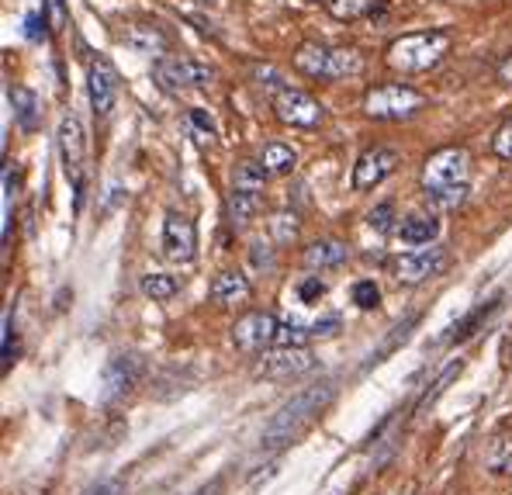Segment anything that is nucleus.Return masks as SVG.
Here are the masks:
<instances>
[{"mask_svg":"<svg viewBox=\"0 0 512 495\" xmlns=\"http://www.w3.org/2000/svg\"><path fill=\"white\" fill-rule=\"evenodd\" d=\"M499 302H502V295H495L492 302L474 305V309H471L468 315H464L461 322H454V326L447 329V336H443V343H464V340H471V336L481 329V322H488L495 312H499Z\"/></svg>","mask_w":512,"mask_h":495,"instance_id":"17","label":"nucleus"},{"mask_svg":"<svg viewBox=\"0 0 512 495\" xmlns=\"http://www.w3.org/2000/svg\"><path fill=\"white\" fill-rule=\"evenodd\" d=\"M194 495H225V482L222 478H215V482H208V485H201Z\"/></svg>","mask_w":512,"mask_h":495,"instance_id":"42","label":"nucleus"},{"mask_svg":"<svg viewBox=\"0 0 512 495\" xmlns=\"http://www.w3.org/2000/svg\"><path fill=\"white\" fill-rule=\"evenodd\" d=\"M208 295H212L215 305H243V302H250V295H253L250 277H243L239 270H222L212 281Z\"/></svg>","mask_w":512,"mask_h":495,"instance_id":"16","label":"nucleus"},{"mask_svg":"<svg viewBox=\"0 0 512 495\" xmlns=\"http://www.w3.org/2000/svg\"><path fill=\"white\" fill-rule=\"evenodd\" d=\"M14 354H18V347H14V329H11V315H4V371L14 364Z\"/></svg>","mask_w":512,"mask_h":495,"instance_id":"37","label":"nucleus"},{"mask_svg":"<svg viewBox=\"0 0 512 495\" xmlns=\"http://www.w3.org/2000/svg\"><path fill=\"white\" fill-rule=\"evenodd\" d=\"M416 322H419V315H409V319H405L402 326H395V329H391V336H388V340L381 343V350H378V354H371V360H367V367L381 364V360L388 357L391 350L398 347V343H405V340H409V333H412V329H416Z\"/></svg>","mask_w":512,"mask_h":495,"instance_id":"28","label":"nucleus"},{"mask_svg":"<svg viewBox=\"0 0 512 495\" xmlns=\"http://www.w3.org/2000/svg\"><path fill=\"white\" fill-rule=\"evenodd\" d=\"M346 260V246L340 239H315V243L305 246L301 253V264L308 270H329V267H340Z\"/></svg>","mask_w":512,"mask_h":495,"instance_id":"18","label":"nucleus"},{"mask_svg":"<svg viewBox=\"0 0 512 495\" xmlns=\"http://www.w3.org/2000/svg\"><path fill=\"white\" fill-rule=\"evenodd\" d=\"M447 267V250L440 246H429V250H416V253H402V257L391 264V274H395L398 284H423L429 277H436Z\"/></svg>","mask_w":512,"mask_h":495,"instance_id":"12","label":"nucleus"},{"mask_svg":"<svg viewBox=\"0 0 512 495\" xmlns=\"http://www.w3.org/2000/svg\"><path fill=\"white\" fill-rule=\"evenodd\" d=\"M87 94H90L94 115L108 118L118 101V73L108 59H94V63L87 66Z\"/></svg>","mask_w":512,"mask_h":495,"instance_id":"14","label":"nucleus"},{"mask_svg":"<svg viewBox=\"0 0 512 495\" xmlns=\"http://www.w3.org/2000/svg\"><path fill=\"white\" fill-rule=\"evenodd\" d=\"M461 371H464V364H461V360H454V364H450L447 371H443L440 378H436L433 385H429L426 392H423V399H419V405H416V416H426V409H433L436 399H440V395L447 392L450 385H454V378H457Z\"/></svg>","mask_w":512,"mask_h":495,"instance_id":"26","label":"nucleus"},{"mask_svg":"<svg viewBox=\"0 0 512 495\" xmlns=\"http://www.w3.org/2000/svg\"><path fill=\"white\" fill-rule=\"evenodd\" d=\"M381 0H326V11L333 14L336 21H360L367 18V14H374V7H378Z\"/></svg>","mask_w":512,"mask_h":495,"instance_id":"25","label":"nucleus"},{"mask_svg":"<svg viewBox=\"0 0 512 495\" xmlns=\"http://www.w3.org/2000/svg\"><path fill=\"white\" fill-rule=\"evenodd\" d=\"M488 468L495 475H512V430H502L488 444Z\"/></svg>","mask_w":512,"mask_h":495,"instance_id":"24","label":"nucleus"},{"mask_svg":"<svg viewBox=\"0 0 512 495\" xmlns=\"http://www.w3.org/2000/svg\"><path fill=\"white\" fill-rule=\"evenodd\" d=\"M298 73L312 80H346L364 73V56L350 45H326V42H301L291 56Z\"/></svg>","mask_w":512,"mask_h":495,"instance_id":"4","label":"nucleus"},{"mask_svg":"<svg viewBox=\"0 0 512 495\" xmlns=\"http://www.w3.org/2000/svg\"><path fill=\"white\" fill-rule=\"evenodd\" d=\"M270 104H274L277 122L295 125V129H319V125L326 122V108H322L312 94H305V90L284 87V90H277Z\"/></svg>","mask_w":512,"mask_h":495,"instance_id":"8","label":"nucleus"},{"mask_svg":"<svg viewBox=\"0 0 512 495\" xmlns=\"http://www.w3.org/2000/svg\"><path fill=\"white\" fill-rule=\"evenodd\" d=\"M187 118H191V125H194V129H198V132H201V142H215V139H218L215 118L208 115L205 108H191V115H187Z\"/></svg>","mask_w":512,"mask_h":495,"instance_id":"33","label":"nucleus"},{"mask_svg":"<svg viewBox=\"0 0 512 495\" xmlns=\"http://www.w3.org/2000/svg\"><path fill=\"white\" fill-rule=\"evenodd\" d=\"M87 495H122V482H108V485H101L97 492H87Z\"/></svg>","mask_w":512,"mask_h":495,"instance_id":"43","label":"nucleus"},{"mask_svg":"<svg viewBox=\"0 0 512 495\" xmlns=\"http://www.w3.org/2000/svg\"><path fill=\"white\" fill-rule=\"evenodd\" d=\"M492 149H495V156H499V160H512V118H506V122H502V129L495 132Z\"/></svg>","mask_w":512,"mask_h":495,"instance_id":"35","label":"nucleus"},{"mask_svg":"<svg viewBox=\"0 0 512 495\" xmlns=\"http://www.w3.org/2000/svg\"><path fill=\"white\" fill-rule=\"evenodd\" d=\"M125 42L132 45L135 52H142V56H163V52H167V39L149 25H135L132 32L125 35Z\"/></svg>","mask_w":512,"mask_h":495,"instance_id":"23","label":"nucleus"},{"mask_svg":"<svg viewBox=\"0 0 512 495\" xmlns=\"http://www.w3.org/2000/svg\"><path fill=\"white\" fill-rule=\"evenodd\" d=\"M426 97L409 84H378L364 94V115L374 122H402L423 111Z\"/></svg>","mask_w":512,"mask_h":495,"instance_id":"5","label":"nucleus"},{"mask_svg":"<svg viewBox=\"0 0 512 495\" xmlns=\"http://www.w3.org/2000/svg\"><path fill=\"white\" fill-rule=\"evenodd\" d=\"M260 194H263V191H253V187L232 184V191H229V219H232V225H236V229L250 225L253 215L260 212V205H263Z\"/></svg>","mask_w":512,"mask_h":495,"instance_id":"19","label":"nucleus"},{"mask_svg":"<svg viewBox=\"0 0 512 495\" xmlns=\"http://www.w3.org/2000/svg\"><path fill=\"white\" fill-rule=\"evenodd\" d=\"M7 97H11L14 118H18L21 129H25V132H35V129H39V122H42L39 97H35L28 87H11V90H7Z\"/></svg>","mask_w":512,"mask_h":495,"instance_id":"20","label":"nucleus"},{"mask_svg":"<svg viewBox=\"0 0 512 495\" xmlns=\"http://www.w3.org/2000/svg\"><path fill=\"white\" fill-rule=\"evenodd\" d=\"M277 326L281 322L270 312H246L243 319L232 326V343L243 354H263L267 347H277Z\"/></svg>","mask_w":512,"mask_h":495,"instance_id":"9","label":"nucleus"},{"mask_svg":"<svg viewBox=\"0 0 512 495\" xmlns=\"http://www.w3.org/2000/svg\"><path fill=\"white\" fill-rule=\"evenodd\" d=\"M388 222H391V205H381L378 212H371V225H374V229H388Z\"/></svg>","mask_w":512,"mask_h":495,"instance_id":"40","label":"nucleus"},{"mask_svg":"<svg viewBox=\"0 0 512 495\" xmlns=\"http://www.w3.org/2000/svg\"><path fill=\"white\" fill-rule=\"evenodd\" d=\"M312 340V329L295 326V322H281L277 326V347H305Z\"/></svg>","mask_w":512,"mask_h":495,"instance_id":"29","label":"nucleus"},{"mask_svg":"<svg viewBox=\"0 0 512 495\" xmlns=\"http://www.w3.org/2000/svg\"><path fill=\"white\" fill-rule=\"evenodd\" d=\"M270 232H274V239L277 243H291V239L298 236V215H291V212H277L274 219H270Z\"/></svg>","mask_w":512,"mask_h":495,"instance_id":"30","label":"nucleus"},{"mask_svg":"<svg viewBox=\"0 0 512 495\" xmlns=\"http://www.w3.org/2000/svg\"><path fill=\"white\" fill-rule=\"evenodd\" d=\"M142 295L153 298V302H167L177 295V277L170 274H146L142 277Z\"/></svg>","mask_w":512,"mask_h":495,"instance_id":"27","label":"nucleus"},{"mask_svg":"<svg viewBox=\"0 0 512 495\" xmlns=\"http://www.w3.org/2000/svg\"><path fill=\"white\" fill-rule=\"evenodd\" d=\"M378 302H381V291L374 281L353 284V305H357V309H378Z\"/></svg>","mask_w":512,"mask_h":495,"instance_id":"31","label":"nucleus"},{"mask_svg":"<svg viewBox=\"0 0 512 495\" xmlns=\"http://www.w3.org/2000/svg\"><path fill=\"white\" fill-rule=\"evenodd\" d=\"M495 77H499V84L512 87V56L502 59V63H499V70H495Z\"/></svg>","mask_w":512,"mask_h":495,"instance_id":"41","label":"nucleus"},{"mask_svg":"<svg viewBox=\"0 0 512 495\" xmlns=\"http://www.w3.org/2000/svg\"><path fill=\"white\" fill-rule=\"evenodd\" d=\"M142 374H146V364H142L139 354H118L108 367H104V392H101V402L111 405V402L125 399V395L132 392V388L142 381Z\"/></svg>","mask_w":512,"mask_h":495,"instance_id":"11","label":"nucleus"},{"mask_svg":"<svg viewBox=\"0 0 512 495\" xmlns=\"http://www.w3.org/2000/svg\"><path fill=\"white\" fill-rule=\"evenodd\" d=\"M436 232H440V225H436V219H429V215H412V219L398 225V239L409 246H429L436 239Z\"/></svg>","mask_w":512,"mask_h":495,"instance_id":"22","label":"nucleus"},{"mask_svg":"<svg viewBox=\"0 0 512 495\" xmlns=\"http://www.w3.org/2000/svg\"><path fill=\"white\" fill-rule=\"evenodd\" d=\"M471 187V153L464 146H443L423 163V191L436 208H461Z\"/></svg>","mask_w":512,"mask_h":495,"instance_id":"1","label":"nucleus"},{"mask_svg":"<svg viewBox=\"0 0 512 495\" xmlns=\"http://www.w3.org/2000/svg\"><path fill=\"white\" fill-rule=\"evenodd\" d=\"M450 45H454V39H450V32H443V28L398 35V39L384 49V63L395 73H402V77H412V73H426V70H433V66H440L443 59H447Z\"/></svg>","mask_w":512,"mask_h":495,"instance_id":"3","label":"nucleus"},{"mask_svg":"<svg viewBox=\"0 0 512 495\" xmlns=\"http://www.w3.org/2000/svg\"><path fill=\"white\" fill-rule=\"evenodd\" d=\"M250 73H253V80H256L260 87L274 90V94H277V90H284V77H281V73H277L270 63H253V66H250Z\"/></svg>","mask_w":512,"mask_h":495,"instance_id":"32","label":"nucleus"},{"mask_svg":"<svg viewBox=\"0 0 512 495\" xmlns=\"http://www.w3.org/2000/svg\"><path fill=\"white\" fill-rule=\"evenodd\" d=\"M312 367L315 357L308 347H277L270 354H263L260 374H267V378H298V374L312 371Z\"/></svg>","mask_w":512,"mask_h":495,"instance_id":"15","label":"nucleus"},{"mask_svg":"<svg viewBox=\"0 0 512 495\" xmlns=\"http://www.w3.org/2000/svg\"><path fill=\"white\" fill-rule=\"evenodd\" d=\"M298 295L305 298V302H315V298H322V295H326V284H322L319 277H308V281L298 288Z\"/></svg>","mask_w":512,"mask_h":495,"instance_id":"38","label":"nucleus"},{"mask_svg":"<svg viewBox=\"0 0 512 495\" xmlns=\"http://www.w3.org/2000/svg\"><path fill=\"white\" fill-rule=\"evenodd\" d=\"M336 329H340V319H336V315H329V319L315 322V326H312V336H336Z\"/></svg>","mask_w":512,"mask_h":495,"instance_id":"39","label":"nucleus"},{"mask_svg":"<svg viewBox=\"0 0 512 495\" xmlns=\"http://www.w3.org/2000/svg\"><path fill=\"white\" fill-rule=\"evenodd\" d=\"M153 80L163 94H187L191 87H208L212 84V70L201 63H187V59L160 56L153 63Z\"/></svg>","mask_w":512,"mask_h":495,"instance_id":"7","label":"nucleus"},{"mask_svg":"<svg viewBox=\"0 0 512 495\" xmlns=\"http://www.w3.org/2000/svg\"><path fill=\"white\" fill-rule=\"evenodd\" d=\"M395 167H398V153L391 146L367 149L357 160V167H353V187L357 191H374V187H381L384 180L395 174Z\"/></svg>","mask_w":512,"mask_h":495,"instance_id":"13","label":"nucleus"},{"mask_svg":"<svg viewBox=\"0 0 512 495\" xmlns=\"http://www.w3.org/2000/svg\"><path fill=\"white\" fill-rule=\"evenodd\" d=\"M163 257L173 260V264H191L198 257V229L187 215L180 212H167V222H163Z\"/></svg>","mask_w":512,"mask_h":495,"instance_id":"10","label":"nucleus"},{"mask_svg":"<svg viewBox=\"0 0 512 495\" xmlns=\"http://www.w3.org/2000/svg\"><path fill=\"white\" fill-rule=\"evenodd\" d=\"M42 14H45V21H49L52 32H63L66 21H70V18H66V4H63V0H45Z\"/></svg>","mask_w":512,"mask_h":495,"instance_id":"34","label":"nucleus"},{"mask_svg":"<svg viewBox=\"0 0 512 495\" xmlns=\"http://www.w3.org/2000/svg\"><path fill=\"white\" fill-rule=\"evenodd\" d=\"M333 392H336L333 381H319V385L298 392L291 402H284L281 409L274 412V419L267 423V430H263V440H260L263 450H281V447H288L291 440H298L301 433L312 426V419L329 405Z\"/></svg>","mask_w":512,"mask_h":495,"instance_id":"2","label":"nucleus"},{"mask_svg":"<svg viewBox=\"0 0 512 495\" xmlns=\"http://www.w3.org/2000/svg\"><path fill=\"white\" fill-rule=\"evenodd\" d=\"M260 163H263V170H267L270 177H284V174H291V170H295L298 153L291 146H284V142H267V146H263V153H260Z\"/></svg>","mask_w":512,"mask_h":495,"instance_id":"21","label":"nucleus"},{"mask_svg":"<svg viewBox=\"0 0 512 495\" xmlns=\"http://www.w3.org/2000/svg\"><path fill=\"white\" fill-rule=\"evenodd\" d=\"M45 28H49V21H45V14L42 11H32L25 18V35L32 42H39V39H45Z\"/></svg>","mask_w":512,"mask_h":495,"instance_id":"36","label":"nucleus"},{"mask_svg":"<svg viewBox=\"0 0 512 495\" xmlns=\"http://www.w3.org/2000/svg\"><path fill=\"white\" fill-rule=\"evenodd\" d=\"M59 160H63V170L70 177L73 191H77V208L84 205V180H87V135L80 118L66 115L59 122Z\"/></svg>","mask_w":512,"mask_h":495,"instance_id":"6","label":"nucleus"}]
</instances>
